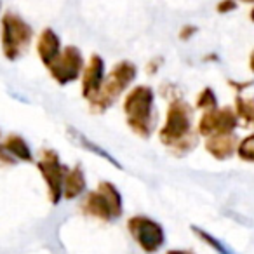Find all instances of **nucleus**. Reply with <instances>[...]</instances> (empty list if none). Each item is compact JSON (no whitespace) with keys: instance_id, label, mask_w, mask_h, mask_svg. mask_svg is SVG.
<instances>
[{"instance_id":"f257e3e1","label":"nucleus","mask_w":254,"mask_h":254,"mask_svg":"<svg viewBox=\"0 0 254 254\" xmlns=\"http://www.w3.org/2000/svg\"><path fill=\"white\" fill-rule=\"evenodd\" d=\"M160 141L178 153H188L197 146V136L191 134V108L183 99H173L167 108V119L159 132Z\"/></svg>"},{"instance_id":"f03ea898","label":"nucleus","mask_w":254,"mask_h":254,"mask_svg":"<svg viewBox=\"0 0 254 254\" xmlns=\"http://www.w3.org/2000/svg\"><path fill=\"white\" fill-rule=\"evenodd\" d=\"M155 94L148 85H136L124 99V113L127 124L141 138H150L155 122Z\"/></svg>"},{"instance_id":"7ed1b4c3","label":"nucleus","mask_w":254,"mask_h":254,"mask_svg":"<svg viewBox=\"0 0 254 254\" xmlns=\"http://www.w3.org/2000/svg\"><path fill=\"white\" fill-rule=\"evenodd\" d=\"M80 209L85 216L101 219V221H113L119 219L124 212V202L119 188L110 181H101L94 191H89L82 200Z\"/></svg>"},{"instance_id":"20e7f679","label":"nucleus","mask_w":254,"mask_h":254,"mask_svg":"<svg viewBox=\"0 0 254 254\" xmlns=\"http://www.w3.org/2000/svg\"><path fill=\"white\" fill-rule=\"evenodd\" d=\"M138 68L131 61H120L113 66V70L105 77L99 94L89 103L92 112H105L132 82L136 80Z\"/></svg>"},{"instance_id":"39448f33","label":"nucleus","mask_w":254,"mask_h":254,"mask_svg":"<svg viewBox=\"0 0 254 254\" xmlns=\"http://www.w3.org/2000/svg\"><path fill=\"white\" fill-rule=\"evenodd\" d=\"M33 30L28 23L18 14L7 12L2 18V30H0V39H2V51L9 61L18 60L23 51L32 42Z\"/></svg>"},{"instance_id":"423d86ee","label":"nucleus","mask_w":254,"mask_h":254,"mask_svg":"<svg viewBox=\"0 0 254 254\" xmlns=\"http://www.w3.org/2000/svg\"><path fill=\"white\" fill-rule=\"evenodd\" d=\"M127 230L138 244V247L146 254H155L166 244V232L164 226L159 221L148 218V216L136 214L129 218L127 221Z\"/></svg>"},{"instance_id":"0eeeda50","label":"nucleus","mask_w":254,"mask_h":254,"mask_svg":"<svg viewBox=\"0 0 254 254\" xmlns=\"http://www.w3.org/2000/svg\"><path fill=\"white\" fill-rule=\"evenodd\" d=\"M37 167H39L40 174L47 185V195H49L51 204H60V200L63 198V183L68 167L61 164L58 153L53 150H42Z\"/></svg>"},{"instance_id":"6e6552de","label":"nucleus","mask_w":254,"mask_h":254,"mask_svg":"<svg viewBox=\"0 0 254 254\" xmlns=\"http://www.w3.org/2000/svg\"><path fill=\"white\" fill-rule=\"evenodd\" d=\"M53 78L61 85H66L70 82L77 80L84 71V56L80 49L75 46H68L61 51L60 58L49 66Z\"/></svg>"},{"instance_id":"1a4fd4ad","label":"nucleus","mask_w":254,"mask_h":254,"mask_svg":"<svg viewBox=\"0 0 254 254\" xmlns=\"http://www.w3.org/2000/svg\"><path fill=\"white\" fill-rule=\"evenodd\" d=\"M237 126H239V117L232 108H214L211 112H204L198 122V134L204 138L233 134Z\"/></svg>"},{"instance_id":"9d476101","label":"nucleus","mask_w":254,"mask_h":254,"mask_svg":"<svg viewBox=\"0 0 254 254\" xmlns=\"http://www.w3.org/2000/svg\"><path fill=\"white\" fill-rule=\"evenodd\" d=\"M105 77V61L98 54H94V56H91L87 66L84 68V73H82V96H84V99L91 103L99 94Z\"/></svg>"},{"instance_id":"9b49d317","label":"nucleus","mask_w":254,"mask_h":254,"mask_svg":"<svg viewBox=\"0 0 254 254\" xmlns=\"http://www.w3.org/2000/svg\"><path fill=\"white\" fill-rule=\"evenodd\" d=\"M37 53H39L40 61H42L47 68L60 58L61 40L51 28H46L42 33H40L39 42H37Z\"/></svg>"},{"instance_id":"f8f14e48","label":"nucleus","mask_w":254,"mask_h":254,"mask_svg":"<svg viewBox=\"0 0 254 254\" xmlns=\"http://www.w3.org/2000/svg\"><path fill=\"white\" fill-rule=\"evenodd\" d=\"M237 146H239V139H237L235 134L211 136L205 141V150L218 160L230 159L237 152Z\"/></svg>"},{"instance_id":"ddd939ff","label":"nucleus","mask_w":254,"mask_h":254,"mask_svg":"<svg viewBox=\"0 0 254 254\" xmlns=\"http://www.w3.org/2000/svg\"><path fill=\"white\" fill-rule=\"evenodd\" d=\"M85 187H87V181H85V173L82 169L80 164L73 167V169H68L66 176H64V183H63V197L66 200H71V198L80 197L85 191Z\"/></svg>"},{"instance_id":"4468645a","label":"nucleus","mask_w":254,"mask_h":254,"mask_svg":"<svg viewBox=\"0 0 254 254\" xmlns=\"http://www.w3.org/2000/svg\"><path fill=\"white\" fill-rule=\"evenodd\" d=\"M4 146L16 160H21V162H33L32 148H30L28 143H26L21 136L11 134L7 138V141L4 143Z\"/></svg>"},{"instance_id":"2eb2a0df","label":"nucleus","mask_w":254,"mask_h":254,"mask_svg":"<svg viewBox=\"0 0 254 254\" xmlns=\"http://www.w3.org/2000/svg\"><path fill=\"white\" fill-rule=\"evenodd\" d=\"M68 132H70V139L73 143H77L78 146H82V148H85L87 152H91V153H94V155H99L101 159H105V160H108L110 164H113V166L117 167V169H122V166H120L119 162H117L115 159H113L112 155H110L108 152H105V150L101 148V146H98V145H94L92 141H89V138H85L82 132H78V131H75V129H68Z\"/></svg>"},{"instance_id":"dca6fc26","label":"nucleus","mask_w":254,"mask_h":254,"mask_svg":"<svg viewBox=\"0 0 254 254\" xmlns=\"http://www.w3.org/2000/svg\"><path fill=\"white\" fill-rule=\"evenodd\" d=\"M235 115L246 124H254V98H235Z\"/></svg>"},{"instance_id":"f3484780","label":"nucleus","mask_w":254,"mask_h":254,"mask_svg":"<svg viewBox=\"0 0 254 254\" xmlns=\"http://www.w3.org/2000/svg\"><path fill=\"white\" fill-rule=\"evenodd\" d=\"M191 232L195 233V237H198V239L202 240V242L205 244V246L212 247V249L216 251L218 254H235L232 249H228V247L225 246V242H221V240H218L214 235H211V233H207L205 230L198 228V226H191Z\"/></svg>"},{"instance_id":"a211bd4d","label":"nucleus","mask_w":254,"mask_h":254,"mask_svg":"<svg viewBox=\"0 0 254 254\" xmlns=\"http://www.w3.org/2000/svg\"><path fill=\"white\" fill-rule=\"evenodd\" d=\"M237 155H239L244 162H254V134L246 136L242 141H239Z\"/></svg>"},{"instance_id":"6ab92c4d","label":"nucleus","mask_w":254,"mask_h":254,"mask_svg":"<svg viewBox=\"0 0 254 254\" xmlns=\"http://www.w3.org/2000/svg\"><path fill=\"white\" fill-rule=\"evenodd\" d=\"M197 108L204 110V112H211V110L218 108V99H216V94H214V91H212V89L205 87L204 91L198 94Z\"/></svg>"},{"instance_id":"aec40b11","label":"nucleus","mask_w":254,"mask_h":254,"mask_svg":"<svg viewBox=\"0 0 254 254\" xmlns=\"http://www.w3.org/2000/svg\"><path fill=\"white\" fill-rule=\"evenodd\" d=\"M14 164H16L14 157L5 150L4 145H0V166H14Z\"/></svg>"},{"instance_id":"412c9836","label":"nucleus","mask_w":254,"mask_h":254,"mask_svg":"<svg viewBox=\"0 0 254 254\" xmlns=\"http://www.w3.org/2000/svg\"><path fill=\"white\" fill-rule=\"evenodd\" d=\"M237 9V2L235 0H221L218 4V12L225 14V12H232Z\"/></svg>"},{"instance_id":"4be33fe9","label":"nucleus","mask_w":254,"mask_h":254,"mask_svg":"<svg viewBox=\"0 0 254 254\" xmlns=\"http://www.w3.org/2000/svg\"><path fill=\"white\" fill-rule=\"evenodd\" d=\"M166 254H193V251L191 249H171V251H167Z\"/></svg>"},{"instance_id":"5701e85b","label":"nucleus","mask_w":254,"mask_h":254,"mask_svg":"<svg viewBox=\"0 0 254 254\" xmlns=\"http://www.w3.org/2000/svg\"><path fill=\"white\" fill-rule=\"evenodd\" d=\"M193 32H195V28H187L185 32H181V39H188Z\"/></svg>"},{"instance_id":"b1692460","label":"nucleus","mask_w":254,"mask_h":254,"mask_svg":"<svg viewBox=\"0 0 254 254\" xmlns=\"http://www.w3.org/2000/svg\"><path fill=\"white\" fill-rule=\"evenodd\" d=\"M249 66H251V70L254 71V51L251 53V60H249Z\"/></svg>"},{"instance_id":"393cba45","label":"nucleus","mask_w":254,"mask_h":254,"mask_svg":"<svg viewBox=\"0 0 254 254\" xmlns=\"http://www.w3.org/2000/svg\"><path fill=\"white\" fill-rule=\"evenodd\" d=\"M251 19H253V21H254V9H253V11H251Z\"/></svg>"},{"instance_id":"a878e982","label":"nucleus","mask_w":254,"mask_h":254,"mask_svg":"<svg viewBox=\"0 0 254 254\" xmlns=\"http://www.w3.org/2000/svg\"><path fill=\"white\" fill-rule=\"evenodd\" d=\"M242 2H254V0H242Z\"/></svg>"}]
</instances>
